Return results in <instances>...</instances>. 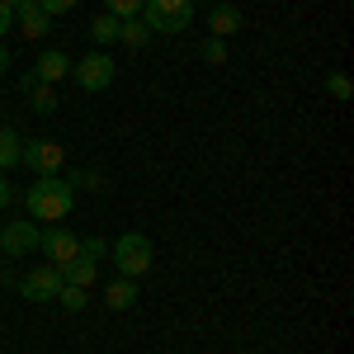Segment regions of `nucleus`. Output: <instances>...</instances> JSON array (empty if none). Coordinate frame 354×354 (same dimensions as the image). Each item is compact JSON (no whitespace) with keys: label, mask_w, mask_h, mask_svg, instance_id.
I'll return each instance as SVG.
<instances>
[{"label":"nucleus","mask_w":354,"mask_h":354,"mask_svg":"<svg viewBox=\"0 0 354 354\" xmlns=\"http://www.w3.org/2000/svg\"><path fill=\"white\" fill-rule=\"evenodd\" d=\"M189 5H213V0H189Z\"/></svg>","instance_id":"c85d7f7f"},{"label":"nucleus","mask_w":354,"mask_h":354,"mask_svg":"<svg viewBox=\"0 0 354 354\" xmlns=\"http://www.w3.org/2000/svg\"><path fill=\"white\" fill-rule=\"evenodd\" d=\"M38 222H28V218H15V222H5L0 227V255H28V250H38Z\"/></svg>","instance_id":"6e6552de"},{"label":"nucleus","mask_w":354,"mask_h":354,"mask_svg":"<svg viewBox=\"0 0 354 354\" xmlns=\"http://www.w3.org/2000/svg\"><path fill=\"white\" fill-rule=\"evenodd\" d=\"M33 76H38L43 85H57L62 76H71V57L62 53V48H48V53L33 62Z\"/></svg>","instance_id":"9d476101"},{"label":"nucleus","mask_w":354,"mask_h":354,"mask_svg":"<svg viewBox=\"0 0 354 354\" xmlns=\"http://www.w3.org/2000/svg\"><path fill=\"white\" fill-rule=\"evenodd\" d=\"M326 90L335 95V100H350V95H354V85H350V76H345V71H330V76H326Z\"/></svg>","instance_id":"5701e85b"},{"label":"nucleus","mask_w":354,"mask_h":354,"mask_svg":"<svg viewBox=\"0 0 354 354\" xmlns=\"http://www.w3.org/2000/svg\"><path fill=\"white\" fill-rule=\"evenodd\" d=\"M15 28H19L24 38H43V33L53 28V15H43L38 0H24V5L15 10Z\"/></svg>","instance_id":"1a4fd4ad"},{"label":"nucleus","mask_w":354,"mask_h":354,"mask_svg":"<svg viewBox=\"0 0 354 354\" xmlns=\"http://www.w3.org/2000/svg\"><path fill=\"white\" fill-rule=\"evenodd\" d=\"M62 270V283H76V288H90L95 283V260H85V255H76V260H66V265H57Z\"/></svg>","instance_id":"ddd939ff"},{"label":"nucleus","mask_w":354,"mask_h":354,"mask_svg":"<svg viewBox=\"0 0 354 354\" xmlns=\"http://www.w3.org/2000/svg\"><path fill=\"white\" fill-rule=\"evenodd\" d=\"M85 33H90V43H95V48H100V53H104V48H109V43H118V19H113V15H95V19H90V28H85Z\"/></svg>","instance_id":"2eb2a0df"},{"label":"nucleus","mask_w":354,"mask_h":354,"mask_svg":"<svg viewBox=\"0 0 354 354\" xmlns=\"http://www.w3.org/2000/svg\"><path fill=\"white\" fill-rule=\"evenodd\" d=\"M142 24L151 28V38L165 33V38H175V33H185L194 24V5L189 0H142V15H137Z\"/></svg>","instance_id":"f03ea898"},{"label":"nucleus","mask_w":354,"mask_h":354,"mask_svg":"<svg viewBox=\"0 0 354 354\" xmlns=\"http://www.w3.org/2000/svg\"><path fill=\"white\" fill-rule=\"evenodd\" d=\"M81 255H85V260H95V265H100V260L109 255V241H104V236H85V241H81Z\"/></svg>","instance_id":"4be33fe9"},{"label":"nucleus","mask_w":354,"mask_h":354,"mask_svg":"<svg viewBox=\"0 0 354 354\" xmlns=\"http://www.w3.org/2000/svg\"><path fill=\"white\" fill-rule=\"evenodd\" d=\"M10 71V53H5V43H0V76Z\"/></svg>","instance_id":"bb28decb"},{"label":"nucleus","mask_w":354,"mask_h":354,"mask_svg":"<svg viewBox=\"0 0 354 354\" xmlns=\"http://www.w3.org/2000/svg\"><path fill=\"white\" fill-rule=\"evenodd\" d=\"M10 28H15V10H10V5H5V0H0V38H5V33H10Z\"/></svg>","instance_id":"a878e982"},{"label":"nucleus","mask_w":354,"mask_h":354,"mask_svg":"<svg viewBox=\"0 0 354 354\" xmlns=\"http://www.w3.org/2000/svg\"><path fill=\"white\" fill-rule=\"evenodd\" d=\"M5 5H10V10H19V5H24V0H5Z\"/></svg>","instance_id":"cd10ccee"},{"label":"nucleus","mask_w":354,"mask_h":354,"mask_svg":"<svg viewBox=\"0 0 354 354\" xmlns=\"http://www.w3.org/2000/svg\"><path fill=\"white\" fill-rule=\"evenodd\" d=\"M15 203V180H5V170H0V208H10Z\"/></svg>","instance_id":"393cba45"},{"label":"nucleus","mask_w":354,"mask_h":354,"mask_svg":"<svg viewBox=\"0 0 354 354\" xmlns=\"http://www.w3.org/2000/svg\"><path fill=\"white\" fill-rule=\"evenodd\" d=\"M113 71H118V62H113L109 53H100V48H95L90 57H81V62H71L76 85H81V90H90V95H95V90H109V85H113Z\"/></svg>","instance_id":"39448f33"},{"label":"nucleus","mask_w":354,"mask_h":354,"mask_svg":"<svg viewBox=\"0 0 354 354\" xmlns=\"http://www.w3.org/2000/svg\"><path fill=\"white\" fill-rule=\"evenodd\" d=\"M19 165H28L38 180H43V175H62L66 147H62L57 137H33V142H24V151H19Z\"/></svg>","instance_id":"20e7f679"},{"label":"nucleus","mask_w":354,"mask_h":354,"mask_svg":"<svg viewBox=\"0 0 354 354\" xmlns=\"http://www.w3.org/2000/svg\"><path fill=\"white\" fill-rule=\"evenodd\" d=\"M198 57H203V62H208V66H222V62H227V43H222V38H213V33H208V38H203V43H198Z\"/></svg>","instance_id":"aec40b11"},{"label":"nucleus","mask_w":354,"mask_h":354,"mask_svg":"<svg viewBox=\"0 0 354 354\" xmlns=\"http://www.w3.org/2000/svg\"><path fill=\"white\" fill-rule=\"evenodd\" d=\"M19 95H28V104L38 113H57V90L53 85H43L33 71H24V81H19Z\"/></svg>","instance_id":"9b49d317"},{"label":"nucleus","mask_w":354,"mask_h":354,"mask_svg":"<svg viewBox=\"0 0 354 354\" xmlns=\"http://www.w3.org/2000/svg\"><path fill=\"white\" fill-rule=\"evenodd\" d=\"M57 302L66 307V312H85V302H90V288H76V283H62V293Z\"/></svg>","instance_id":"a211bd4d"},{"label":"nucleus","mask_w":354,"mask_h":354,"mask_svg":"<svg viewBox=\"0 0 354 354\" xmlns=\"http://www.w3.org/2000/svg\"><path fill=\"white\" fill-rule=\"evenodd\" d=\"M118 43H123V48H147V43H151V28L142 24V19H118Z\"/></svg>","instance_id":"dca6fc26"},{"label":"nucleus","mask_w":354,"mask_h":354,"mask_svg":"<svg viewBox=\"0 0 354 354\" xmlns=\"http://www.w3.org/2000/svg\"><path fill=\"white\" fill-rule=\"evenodd\" d=\"M38 250H48L53 265H66V260L81 255V236H76L66 222H48V227L38 232Z\"/></svg>","instance_id":"423d86ee"},{"label":"nucleus","mask_w":354,"mask_h":354,"mask_svg":"<svg viewBox=\"0 0 354 354\" xmlns=\"http://www.w3.org/2000/svg\"><path fill=\"white\" fill-rule=\"evenodd\" d=\"M208 28H213V38H227V33H236V28H241V10H236V5H213V15H208Z\"/></svg>","instance_id":"4468645a"},{"label":"nucleus","mask_w":354,"mask_h":354,"mask_svg":"<svg viewBox=\"0 0 354 354\" xmlns=\"http://www.w3.org/2000/svg\"><path fill=\"white\" fill-rule=\"evenodd\" d=\"M19 293H24L28 302H53L57 293H62V270H57V265H38V270H28L24 279H19Z\"/></svg>","instance_id":"0eeeda50"},{"label":"nucleus","mask_w":354,"mask_h":354,"mask_svg":"<svg viewBox=\"0 0 354 354\" xmlns=\"http://www.w3.org/2000/svg\"><path fill=\"white\" fill-rule=\"evenodd\" d=\"M71 189H104V175L100 170H71V175H62Z\"/></svg>","instance_id":"6ab92c4d"},{"label":"nucleus","mask_w":354,"mask_h":354,"mask_svg":"<svg viewBox=\"0 0 354 354\" xmlns=\"http://www.w3.org/2000/svg\"><path fill=\"white\" fill-rule=\"evenodd\" d=\"M24 208H28V218H38V222H62L76 208V189H71L62 175H43V180L28 185Z\"/></svg>","instance_id":"f257e3e1"},{"label":"nucleus","mask_w":354,"mask_h":354,"mask_svg":"<svg viewBox=\"0 0 354 354\" xmlns=\"http://www.w3.org/2000/svg\"><path fill=\"white\" fill-rule=\"evenodd\" d=\"M109 255H113V265H118L123 279H142V274L156 265V245H151V236H142V232H123L109 245Z\"/></svg>","instance_id":"7ed1b4c3"},{"label":"nucleus","mask_w":354,"mask_h":354,"mask_svg":"<svg viewBox=\"0 0 354 354\" xmlns=\"http://www.w3.org/2000/svg\"><path fill=\"white\" fill-rule=\"evenodd\" d=\"M104 15H113V19H137L142 15V0H104Z\"/></svg>","instance_id":"412c9836"},{"label":"nucleus","mask_w":354,"mask_h":354,"mask_svg":"<svg viewBox=\"0 0 354 354\" xmlns=\"http://www.w3.org/2000/svg\"><path fill=\"white\" fill-rule=\"evenodd\" d=\"M43 5V15H66V10H76L81 0H38Z\"/></svg>","instance_id":"b1692460"},{"label":"nucleus","mask_w":354,"mask_h":354,"mask_svg":"<svg viewBox=\"0 0 354 354\" xmlns=\"http://www.w3.org/2000/svg\"><path fill=\"white\" fill-rule=\"evenodd\" d=\"M104 307H113V312H128V307H137V279H113L109 288H104Z\"/></svg>","instance_id":"f8f14e48"},{"label":"nucleus","mask_w":354,"mask_h":354,"mask_svg":"<svg viewBox=\"0 0 354 354\" xmlns=\"http://www.w3.org/2000/svg\"><path fill=\"white\" fill-rule=\"evenodd\" d=\"M19 151H24V137L15 133V128H0V170H15Z\"/></svg>","instance_id":"f3484780"}]
</instances>
